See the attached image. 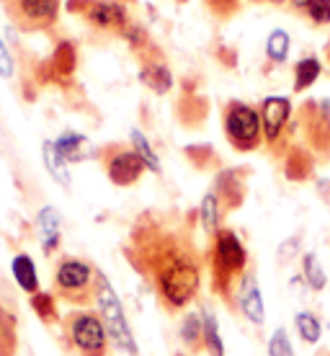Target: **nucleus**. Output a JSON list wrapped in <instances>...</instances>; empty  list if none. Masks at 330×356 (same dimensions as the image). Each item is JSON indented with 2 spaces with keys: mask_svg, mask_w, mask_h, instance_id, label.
<instances>
[{
  "mask_svg": "<svg viewBox=\"0 0 330 356\" xmlns=\"http://www.w3.org/2000/svg\"><path fill=\"white\" fill-rule=\"evenodd\" d=\"M155 271H158V294L168 307H183L199 292V279H201L199 264L181 250H170L155 266Z\"/></svg>",
  "mask_w": 330,
  "mask_h": 356,
  "instance_id": "f257e3e1",
  "label": "nucleus"
},
{
  "mask_svg": "<svg viewBox=\"0 0 330 356\" xmlns=\"http://www.w3.org/2000/svg\"><path fill=\"white\" fill-rule=\"evenodd\" d=\"M248 253L242 241L232 230H217L215 245H212V279L215 292L227 297V289L235 284V279L245 274Z\"/></svg>",
  "mask_w": 330,
  "mask_h": 356,
  "instance_id": "f03ea898",
  "label": "nucleus"
},
{
  "mask_svg": "<svg viewBox=\"0 0 330 356\" xmlns=\"http://www.w3.org/2000/svg\"><path fill=\"white\" fill-rule=\"evenodd\" d=\"M96 302H99L101 321L106 325V333H108V339L114 341V346L126 351L129 356L140 354V346H137V341H134V336H132V328H129V323H126L122 300H119V294L114 292V286L108 284L106 276L99 274V271H96Z\"/></svg>",
  "mask_w": 330,
  "mask_h": 356,
  "instance_id": "7ed1b4c3",
  "label": "nucleus"
},
{
  "mask_svg": "<svg viewBox=\"0 0 330 356\" xmlns=\"http://www.w3.org/2000/svg\"><path fill=\"white\" fill-rule=\"evenodd\" d=\"M72 346L78 348L83 356H106V325L99 315L93 312H75L67 323Z\"/></svg>",
  "mask_w": 330,
  "mask_h": 356,
  "instance_id": "20e7f679",
  "label": "nucleus"
},
{
  "mask_svg": "<svg viewBox=\"0 0 330 356\" xmlns=\"http://www.w3.org/2000/svg\"><path fill=\"white\" fill-rule=\"evenodd\" d=\"M224 129H227V137L235 147L253 150L258 145L263 124H261L258 111L250 108L248 104H230L227 114H224Z\"/></svg>",
  "mask_w": 330,
  "mask_h": 356,
  "instance_id": "39448f33",
  "label": "nucleus"
},
{
  "mask_svg": "<svg viewBox=\"0 0 330 356\" xmlns=\"http://www.w3.org/2000/svg\"><path fill=\"white\" fill-rule=\"evenodd\" d=\"M96 279V271L81 259H65L60 261V266L54 271V284L60 289L63 297H75L81 300L83 294L90 289V282Z\"/></svg>",
  "mask_w": 330,
  "mask_h": 356,
  "instance_id": "423d86ee",
  "label": "nucleus"
},
{
  "mask_svg": "<svg viewBox=\"0 0 330 356\" xmlns=\"http://www.w3.org/2000/svg\"><path fill=\"white\" fill-rule=\"evenodd\" d=\"M238 302H240L242 315L256 325H263L266 315H263V294H261L258 279L253 271H245L238 282Z\"/></svg>",
  "mask_w": 330,
  "mask_h": 356,
  "instance_id": "0eeeda50",
  "label": "nucleus"
},
{
  "mask_svg": "<svg viewBox=\"0 0 330 356\" xmlns=\"http://www.w3.org/2000/svg\"><path fill=\"white\" fill-rule=\"evenodd\" d=\"M16 21L24 26H44L57 16V0H10Z\"/></svg>",
  "mask_w": 330,
  "mask_h": 356,
  "instance_id": "6e6552de",
  "label": "nucleus"
},
{
  "mask_svg": "<svg viewBox=\"0 0 330 356\" xmlns=\"http://www.w3.org/2000/svg\"><path fill=\"white\" fill-rule=\"evenodd\" d=\"M289 111H292V104L284 96H268L263 101V106H261V124H263L268 143H277V137L281 134L286 119H289Z\"/></svg>",
  "mask_w": 330,
  "mask_h": 356,
  "instance_id": "1a4fd4ad",
  "label": "nucleus"
},
{
  "mask_svg": "<svg viewBox=\"0 0 330 356\" xmlns=\"http://www.w3.org/2000/svg\"><path fill=\"white\" fill-rule=\"evenodd\" d=\"M145 168H147L145 161L134 150L116 152L114 158L108 161V178L114 181L116 186H129L134 181H140Z\"/></svg>",
  "mask_w": 330,
  "mask_h": 356,
  "instance_id": "9d476101",
  "label": "nucleus"
},
{
  "mask_svg": "<svg viewBox=\"0 0 330 356\" xmlns=\"http://www.w3.org/2000/svg\"><path fill=\"white\" fill-rule=\"evenodd\" d=\"M10 271H13L16 284L21 286L28 297L39 292V274H36V264L28 253H18L16 259H13V264H10Z\"/></svg>",
  "mask_w": 330,
  "mask_h": 356,
  "instance_id": "9b49d317",
  "label": "nucleus"
},
{
  "mask_svg": "<svg viewBox=\"0 0 330 356\" xmlns=\"http://www.w3.org/2000/svg\"><path fill=\"white\" fill-rule=\"evenodd\" d=\"M39 235H42V248L44 253H54L60 245V214L54 207H44L39 212Z\"/></svg>",
  "mask_w": 330,
  "mask_h": 356,
  "instance_id": "f8f14e48",
  "label": "nucleus"
},
{
  "mask_svg": "<svg viewBox=\"0 0 330 356\" xmlns=\"http://www.w3.org/2000/svg\"><path fill=\"white\" fill-rule=\"evenodd\" d=\"M181 341L197 351L204 343V312H188L181 323Z\"/></svg>",
  "mask_w": 330,
  "mask_h": 356,
  "instance_id": "ddd939ff",
  "label": "nucleus"
},
{
  "mask_svg": "<svg viewBox=\"0 0 330 356\" xmlns=\"http://www.w3.org/2000/svg\"><path fill=\"white\" fill-rule=\"evenodd\" d=\"M44 165L47 170L52 173L54 181H60L63 186H70V168H67V161H65V155L57 150V145L54 143H44Z\"/></svg>",
  "mask_w": 330,
  "mask_h": 356,
  "instance_id": "4468645a",
  "label": "nucleus"
},
{
  "mask_svg": "<svg viewBox=\"0 0 330 356\" xmlns=\"http://www.w3.org/2000/svg\"><path fill=\"white\" fill-rule=\"evenodd\" d=\"M88 16L96 26H104V29H114L124 24V10L119 8V6H114V3H96L90 8Z\"/></svg>",
  "mask_w": 330,
  "mask_h": 356,
  "instance_id": "2eb2a0df",
  "label": "nucleus"
},
{
  "mask_svg": "<svg viewBox=\"0 0 330 356\" xmlns=\"http://www.w3.org/2000/svg\"><path fill=\"white\" fill-rule=\"evenodd\" d=\"M295 328L297 333H299V339L304 341V343H317L322 336V325L320 321H317V315L310 310H302L295 315Z\"/></svg>",
  "mask_w": 330,
  "mask_h": 356,
  "instance_id": "dca6fc26",
  "label": "nucleus"
},
{
  "mask_svg": "<svg viewBox=\"0 0 330 356\" xmlns=\"http://www.w3.org/2000/svg\"><path fill=\"white\" fill-rule=\"evenodd\" d=\"M142 81H145V86L152 88L155 93H165V90H170V86H173V75H170V70L165 65L152 63L142 70Z\"/></svg>",
  "mask_w": 330,
  "mask_h": 356,
  "instance_id": "f3484780",
  "label": "nucleus"
},
{
  "mask_svg": "<svg viewBox=\"0 0 330 356\" xmlns=\"http://www.w3.org/2000/svg\"><path fill=\"white\" fill-rule=\"evenodd\" d=\"M302 276L304 282H307V286L310 289H315V292H322L325 289V284H328V276H325V268H322L320 259L315 256V253H307L302 261Z\"/></svg>",
  "mask_w": 330,
  "mask_h": 356,
  "instance_id": "a211bd4d",
  "label": "nucleus"
},
{
  "mask_svg": "<svg viewBox=\"0 0 330 356\" xmlns=\"http://www.w3.org/2000/svg\"><path fill=\"white\" fill-rule=\"evenodd\" d=\"M204 346L212 356H224V343L220 336V323L209 310H204Z\"/></svg>",
  "mask_w": 330,
  "mask_h": 356,
  "instance_id": "6ab92c4d",
  "label": "nucleus"
},
{
  "mask_svg": "<svg viewBox=\"0 0 330 356\" xmlns=\"http://www.w3.org/2000/svg\"><path fill=\"white\" fill-rule=\"evenodd\" d=\"M57 150L65 155V161H81L83 158V147H85V137L78 132H65L60 140H57Z\"/></svg>",
  "mask_w": 330,
  "mask_h": 356,
  "instance_id": "aec40b11",
  "label": "nucleus"
},
{
  "mask_svg": "<svg viewBox=\"0 0 330 356\" xmlns=\"http://www.w3.org/2000/svg\"><path fill=\"white\" fill-rule=\"evenodd\" d=\"M317 75H320V60H315V57L302 60L295 70V90L310 88V86L317 81Z\"/></svg>",
  "mask_w": 330,
  "mask_h": 356,
  "instance_id": "412c9836",
  "label": "nucleus"
},
{
  "mask_svg": "<svg viewBox=\"0 0 330 356\" xmlns=\"http://www.w3.org/2000/svg\"><path fill=\"white\" fill-rule=\"evenodd\" d=\"M28 302L34 307V312L39 315V321L44 323H54L57 321V302L49 292H36L28 297Z\"/></svg>",
  "mask_w": 330,
  "mask_h": 356,
  "instance_id": "4be33fe9",
  "label": "nucleus"
},
{
  "mask_svg": "<svg viewBox=\"0 0 330 356\" xmlns=\"http://www.w3.org/2000/svg\"><path fill=\"white\" fill-rule=\"evenodd\" d=\"M266 52L274 63H284L286 54H289V34H286L284 29H274V31L268 34Z\"/></svg>",
  "mask_w": 330,
  "mask_h": 356,
  "instance_id": "5701e85b",
  "label": "nucleus"
},
{
  "mask_svg": "<svg viewBox=\"0 0 330 356\" xmlns=\"http://www.w3.org/2000/svg\"><path fill=\"white\" fill-rule=\"evenodd\" d=\"M129 137H132L134 152H137V155L142 158L145 165H147L150 170H160V161H158V155L152 152L150 143H147V137H145V134L140 132V129H132V134H129Z\"/></svg>",
  "mask_w": 330,
  "mask_h": 356,
  "instance_id": "b1692460",
  "label": "nucleus"
},
{
  "mask_svg": "<svg viewBox=\"0 0 330 356\" xmlns=\"http://www.w3.org/2000/svg\"><path fill=\"white\" fill-rule=\"evenodd\" d=\"M201 225L206 232L217 230V225H220V196L217 194H206L201 199Z\"/></svg>",
  "mask_w": 330,
  "mask_h": 356,
  "instance_id": "393cba45",
  "label": "nucleus"
},
{
  "mask_svg": "<svg viewBox=\"0 0 330 356\" xmlns=\"http://www.w3.org/2000/svg\"><path fill=\"white\" fill-rule=\"evenodd\" d=\"M268 356H295L289 333H286L284 328L274 330V336H271V341H268Z\"/></svg>",
  "mask_w": 330,
  "mask_h": 356,
  "instance_id": "a878e982",
  "label": "nucleus"
},
{
  "mask_svg": "<svg viewBox=\"0 0 330 356\" xmlns=\"http://www.w3.org/2000/svg\"><path fill=\"white\" fill-rule=\"evenodd\" d=\"M307 10L317 24H330V0H310Z\"/></svg>",
  "mask_w": 330,
  "mask_h": 356,
  "instance_id": "bb28decb",
  "label": "nucleus"
},
{
  "mask_svg": "<svg viewBox=\"0 0 330 356\" xmlns=\"http://www.w3.org/2000/svg\"><path fill=\"white\" fill-rule=\"evenodd\" d=\"M10 75H13V60L3 44V39H0V78H10Z\"/></svg>",
  "mask_w": 330,
  "mask_h": 356,
  "instance_id": "cd10ccee",
  "label": "nucleus"
},
{
  "mask_svg": "<svg viewBox=\"0 0 330 356\" xmlns=\"http://www.w3.org/2000/svg\"><path fill=\"white\" fill-rule=\"evenodd\" d=\"M295 245H297V238H292V241H286L284 245L279 248V261H281V264H286V261L295 256V250H292Z\"/></svg>",
  "mask_w": 330,
  "mask_h": 356,
  "instance_id": "c85d7f7f",
  "label": "nucleus"
},
{
  "mask_svg": "<svg viewBox=\"0 0 330 356\" xmlns=\"http://www.w3.org/2000/svg\"><path fill=\"white\" fill-rule=\"evenodd\" d=\"M176 356H183V354H176Z\"/></svg>",
  "mask_w": 330,
  "mask_h": 356,
  "instance_id": "c756f323",
  "label": "nucleus"
}]
</instances>
